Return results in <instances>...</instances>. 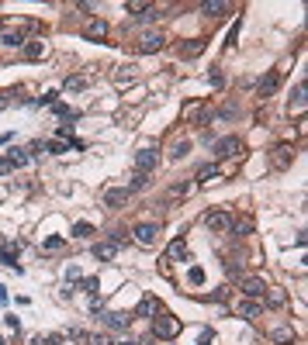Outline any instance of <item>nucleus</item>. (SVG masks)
Here are the masks:
<instances>
[{"label": "nucleus", "mask_w": 308, "mask_h": 345, "mask_svg": "<svg viewBox=\"0 0 308 345\" xmlns=\"http://www.w3.org/2000/svg\"><path fill=\"white\" fill-rule=\"evenodd\" d=\"M177 332H180V321L170 318V314H163V318H156L153 321V335L156 339H173Z\"/></svg>", "instance_id": "obj_1"}, {"label": "nucleus", "mask_w": 308, "mask_h": 345, "mask_svg": "<svg viewBox=\"0 0 308 345\" xmlns=\"http://www.w3.org/2000/svg\"><path fill=\"white\" fill-rule=\"evenodd\" d=\"M235 152H239V138H235V135L218 138V141H215V155H218V159H232Z\"/></svg>", "instance_id": "obj_2"}, {"label": "nucleus", "mask_w": 308, "mask_h": 345, "mask_svg": "<svg viewBox=\"0 0 308 345\" xmlns=\"http://www.w3.org/2000/svg\"><path fill=\"white\" fill-rule=\"evenodd\" d=\"M205 224H208L211 231H229V228H232V217L225 214V210H211V214L205 217Z\"/></svg>", "instance_id": "obj_3"}, {"label": "nucleus", "mask_w": 308, "mask_h": 345, "mask_svg": "<svg viewBox=\"0 0 308 345\" xmlns=\"http://www.w3.org/2000/svg\"><path fill=\"white\" fill-rule=\"evenodd\" d=\"M156 162H159V155H156L153 148H142L135 155V173H149V169H156Z\"/></svg>", "instance_id": "obj_4"}, {"label": "nucleus", "mask_w": 308, "mask_h": 345, "mask_svg": "<svg viewBox=\"0 0 308 345\" xmlns=\"http://www.w3.org/2000/svg\"><path fill=\"white\" fill-rule=\"evenodd\" d=\"M156 235H159L156 224H139V228H135V242H142V245H153Z\"/></svg>", "instance_id": "obj_5"}, {"label": "nucleus", "mask_w": 308, "mask_h": 345, "mask_svg": "<svg viewBox=\"0 0 308 345\" xmlns=\"http://www.w3.org/2000/svg\"><path fill=\"white\" fill-rule=\"evenodd\" d=\"M242 293H246V297H263V293H267V283L256 279V276H253V279H242Z\"/></svg>", "instance_id": "obj_6"}, {"label": "nucleus", "mask_w": 308, "mask_h": 345, "mask_svg": "<svg viewBox=\"0 0 308 345\" xmlns=\"http://www.w3.org/2000/svg\"><path fill=\"white\" fill-rule=\"evenodd\" d=\"M163 35H156V31H149V35H142V42H139V49L142 52H156V49H163Z\"/></svg>", "instance_id": "obj_7"}, {"label": "nucleus", "mask_w": 308, "mask_h": 345, "mask_svg": "<svg viewBox=\"0 0 308 345\" xmlns=\"http://www.w3.org/2000/svg\"><path fill=\"white\" fill-rule=\"evenodd\" d=\"M114 252H118V245H111V242H101V245H94V256H97L101 263H111V259H114Z\"/></svg>", "instance_id": "obj_8"}, {"label": "nucleus", "mask_w": 308, "mask_h": 345, "mask_svg": "<svg viewBox=\"0 0 308 345\" xmlns=\"http://www.w3.org/2000/svg\"><path fill=\"white\" fill-rule=\"evenodd\" d=\"M201 10H205V14H211V17H218V14H225V10H229V3H225V0H205V3H201Z\"/></svg>", "instance_id": "obj_9"}, {"label": "nucleus", "mask_w": 308, "mask_h": 345, "mask_svg": "<svg viewBox=\"0 0 308 345\" xmlns=\"http://www.w3.org/2000/svg\"><path fill=\"white\" fill-rule=\"evenodd\" d=\"M125 197H128V190H107V194H104V204L118 207V204H125Z\"/></svg>", "instance_id": "obj_10"}, {"label": "nucleus", "mask_w": 308, "mask_h": 345, "mask_svg": "<svg viewBox=\"0 0 308 345\" xmlns=\"http://www.w3.org/2000/svg\"><path fill=\"white\" fill-rule=\"evenodd\" d=\"M101 318H104L107 325H114V328H128V318H125V314H114V311H104Z\"/></svg>", "instance_id": "obj_11"}, {"label": "nucleus", "mask_w": 308, "mask_h": 345, "mask_svg": "<svg viewBox=\"0 0 308 345\" xmlns=\"http://www.w3.org/2000/svg\"><path fill=\"white\" fill-rule=\"evenodd\" d=\"M277 79H281L277 72H270L267 79H260V93H274V90H277Z\"/></svg>", "instance_id": "obj_12"}, {"label": "nucleus", "mask_w": 308, "mask_h": 345, "mask_svg": "<svg viewBox=\"0 0 308 345\" xmlns=\"http://www.w3.org/2000/svg\"><path fill=\"white\" fill-rule=\"evenodd\" d=\"M218 173H222V169H218V166H205V169H201V173H198V180H201V183H208V180H215V176H218Z\"/></svg>", "instance_id": "obj_13"}, {"label": "nucleus", "mask_w": 308, "mask_h": 345, "mask_svg": "<svg viewBox=\"0 0 308 345\" xmlns=\"http://www.w3.org/2000/svg\"><path fill=\"white\" fill-rule=\"evenodd\" d=\"M73 235H77V238H87V235H94V228H90L87 221H80V224H73Z\"/></svg>", "instance_id": "obj_14"}, {"label": "nucleus", "mask_w": 308, "mask_h": 345, "mask_svg": "<svg viewBox=\"0 0 308 345\" xmlns=\"http://www.w3.org/2000/svg\"><path fill=\"white\" fill-rule=\"evenodd\" d=\"M146 183H149V173H135L132 176V190H142Z\"/></svg>", "instance_id": "obj_15"}, {"label": "nucleus", "mask_w": 308, "mask_h": 345, "mask_svg": "<svg viewBox=\"0 0 308 345\" xmlns=\"http://www.w3.org/2000/svg\"><path fill=\"white\" fill-rule=\"evenodd\" d=\"M42 249L56 252V249H63V238H59V235H52V238H45V242H42Z\"/></svg>", "instance_id": "obj_16"}, {"label": "nucleus", "mask_w": 308, "mask_h": 345, "mask_svg": "<svg viewBox=\"0 0 308 345\" xmlns=\"http://www.w3.org/2000/svg\"><path fill=\"white\" fill-rule=\"evenodd\" d=\"M28 56H31V59H38V56H45V45H38V42H31V45H28Z\"/></svg>", "instance_id": "obj_17"}, {"label": "nucleus", "mask_w": 308, "mask_h": 345, "mask_svg": "<svg viewBox=\"0 0 308 345\" xmlns=\"http://www.w3.org/2000/svg\"><path fill=\"white\" fill-rule=\"evenodd\" d=\"M260 311H263V307H260V304H242V314H246V318H256V314H260Z\"/></svg>", "instance_id": "obj_18"}, {"label": "nucleus", "mask_w": 308, "mask_h": 345, "mask_svg": "<svg viewBox=\"0 0 308 345\" xmlns=\"http://www.w3.org/2000/svg\"><path fill=\"white\" fill-rule=\"evenodd\" d=\"M274 339H277V342H291L295 332H291V328H281V332H274Z\"/></svg>", "instance_id": "obj_19"}, {"label": "nucleus", "mask_w": 308, "mask_h": 345, "mask_svg": "<svg viewBox=\"0 0 308 345\" xmlns=\"http://www.w3.org/2000/svg\"><path fill=\"white\" fill-rule=\"evenodd\" d=\"M87 31H90V35H104V31H107V24H104V21H94Z\"/></svg>", "instance_id": "obj_20"}, {"label": "nucleus", "mask_w": 308, "mask_h": 345, "mask_svg": "<svg viewBox=\"0 0 308 345\" xmlns=\"http://www.w3.org/2000/svg\"><path fill=\"white\" fill-rule=\"evenodd\" d=\"M0 42H3V45H14V49H17V45H21V35H0Z\"/></svg>", "instance_id": "obj_21"}, {"label": "nucleus", "mask_w": 308, "mask_h": 345, "mask_svg": "<svg viewBox=\"0 0 308 345\" xmlns=\"http://www.w3.org/2000/svg\"><path fill=\"white\" fill-rule=\"evenodd\" d=\"M187 148H191L187 141H177V145H173V159H180V155H187Z\"/></svg>", "instance_id": "obj_22"}, {"label": "nucleus", "mask_w": 308, "mask_h": 345, "mask_svg": "<svg viewBox=\"0 0 308 345\" xmlns=\"http://www.w3.org/2000/svg\"><path fill=\"white\" fill-rule=\"evenodd\" d=\"M80 290H87V293H97V279H80Z\"/></svg>", "instance_id": "obj_23"}, {"label": "nucleus", "mask_w": 308, "mask_h": 345, "mask_svg": "<svg viewBox=\"0 0 308 345\" xmlns=\"http://www.w3.org/2000/svg\"><path fill=\"white\" fill-rule=\"evenodd\" d=\"M187 279H191V283H201V279H205V270H201V266H194V270H191V276H187Z\"/></svg>", "instance_id": "obj_24"}, {"label": "nucleus", "mask_w": 308, "mask_h": 345, "mask_svg": "<svg viewBox=\"0 0 308 345\" xmlns=\"http://www.w3.org/2000/svg\"><path fill=\"white\" fill-rule=\"evenodd\" d=\"M170 256H187V249H184V242H173V245H170Z\"/></svg>", "instance_id": "obj_25"}, {"label": "nucleus", "mask_w": 308, "mask_h": 345, "mask_svg": "<svg viewBox=\"0 0 308 345\" xmlns=\"http://www.w3.org/2000/svg\"><path fill=\"white\" fill-rule=\"evenodd\" d=\"M90 345H111V339H104V335H94V339H87Z\"/></svg>", "instance_id": "obj_26"}, {"label": "nucleus", "mask_w": 308, "mask_h": 345, "mask_svg": "<svg viewBox=\"0 0 308 345\" xmlns=\"http://www.w3.org/2000/svg\"><path fill=\"white\" fill-rule=\"evenodd\" d=\"M80 86H83V79H80V76H77V79H66V90H80Z\"/></svg>", "instance_id": "obj_27"}, {"label": "nucleus", "mask_w": 308, "mask_h": 345, "mask_svg": "<svg viewBox=\"0 0 308 345\" xmlns=\"http://www.w3.org/2000/svg\"><path fill=\"white\" fill-rule=\"evenodd\" d=\"M3 107H7V97H0V111H3Z\"/></svg>", "instance_id": "obj_28"}]
</instances>
